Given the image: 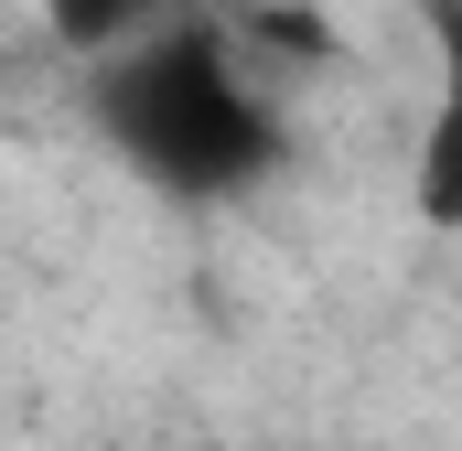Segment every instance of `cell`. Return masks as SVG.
<instances>
[{
	"instance_id": "1",
	"label": "cell",
	"mask_w": 462,
	"mask_h": 451,
	"mask_svg": "<svg viewBox=\"0 0 462 451\" xmlns=\"http://www.w3.org/2000/svg\"><path fill=\"white\" fill-rule=\"evenodd\" d=\"M87 118L108 161L162 205H236L291 161V108L216 11L87 65Z\"/></svg>"
},
{
	"instance_id": "3",
	"label": "cell",
	"mask_w": 462,
	"mask_h": 451,
	"mask_svg": "<svg viewBox=\"0 0 462 451\" xmlns=\"http://www.w3.org/2000/svg\"><path fill=\"white\" fill-rule=\"evenodd\" d=\"M32 11H43V43H54V54L108 65V54H129V43H151V32L194 22L205 0H32Z\"/></svg>"
},
{
	"instance_id": "2",
	"label": "cell",
	"mask_w": 462,
	"mask_h": 451,
	"mask_svg": "<svg viewBox=\"0 0 462 451\" xmlns=\"http://www.w3.org/2000/svg\"><path fill=\"white\" fill-rule=\"evenodd\" d=\"M420 32H430V118H420V216L462 226V0H420Z\"/></svg>"
}]
</instances>
